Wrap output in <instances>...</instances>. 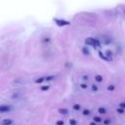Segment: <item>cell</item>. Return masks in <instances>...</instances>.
<instances>
[{"instance_id":"2e32d148","label":"cell","mask_w":125,"mask_h":125,"mask_svg":"<svg viewBox=\"0 0 125 125\" xmlns=\"http://www.w3.org/2000/svg\"><path fill=\"white\" fill-rule=\"evenodd\" d=\"M105 55H106L108 58H110V57L112 56V52H111L110 50H106V51H105Z\"/></svg>"},{"instance_id":"7402d4cb","label":"cell","mask_w":125,"mask_h":125,"mask_svg":"<svg viewBox=\"0 0 125 125\" xmlns=\"http://www.w3.org/2000/svg\"><path fill=\"white\" fill-rule=\"evenodd\" d=\"M63 124H64V122L62 120H58L56 122V125H63Z\"/></svg>"},{"instance_id":"d6986e66","label":"cell","mask_w":125,"mask_h":125,"mask_svg":"<svg viewBox=\"0 0 125 125\" xmlns=\"http://www.w3.org/2000/svg\"><path fill=\"white\" fill-rule=\"evenodd\" d=\"M54 75H52V76H47V77H45V80H47V81H50V80H53L54 79Z\"/></svg>"},{"instance_id":"5bb4252c","label":"cell","mask_w":125,"mask_h":125,"mask_svg":"<svg viewBox=\"0 0 125 125\" xmlns=\"http://www.w3.org/2000/svg\"><path fill=\"white\" fill-rule=\"evenodd\" d=\"M69 124L70 125H77V121L75 119L71 118V119H69Z\"/></svg>"},{"instance_id":"603a6c76","label":"cell","mask_w":125,"mask_h":125,"mask_svg":"<svg viewBox=\"0 0 125 125\" xmlns=\"http://www.w3.org/2000/svg\"><path fill=\"white\" fill-rule=\"evenodd\" d=\"M119 106L120 107H122V108H124L125 109V102H121L120 104H119Z\"/></svg>"},{"instance_id":"4316f807","label":"cell","mask_w":125,"mask_h":125,"mask_svg":"<svg viewBox=\"0 0 125 125\" xmlns=\"http://www.w3.org/2000/svg\"><path fill=\"white\" fill-rule=\"evenodd\" d=\"M2 125H3V124H2Z\"/></svg>"},{"instance_id":"277c9868","label":"cell","mask_w":125,"mask_h":125,"mask_svg":"<svg viewBox=\"0 0 125 125\" xmlns=\"http://www.w3.org/2000/svg\"><path fill=\"white\" fill-rule=\"evenodd\" d=\"M99 56H100V58L103 59L104 61H107V62H110V61H111V58H108L106 55H104L101 51H99Z\"/></svg>"},{"instance_id":"3957f363","label":"cell","mask_w":125,"mask_h":125,"mask_svg":"<svg viewBox=\"0 0 125 125\" xmlns=\"http://www.w3.org/2000/svg\"><path fill=\"white\" fill-rule=\"evenodd\" d=\"M11 109H12V106H10V105H7V104L0 105V112H8Z\"/></svg>"},{"instance_id":"7a4b0ae2","label":"cell","mask_w":125,"mask_h":125,"mask_svg":"<svg viewBox=\"0 0 125 125\" xmlns=\"http://www.w3.org/2000/svg\"><path fill=\"white\" fill-rule=\"evenodd\" d=\"M54 21L57 23V25H59V26H64V25H68L69 24V21L62 20V19H54Z\"/></svg>"},{"instance_id":"7c38bea8","label":"cell","mask_w":125,"mask_h":125,"mask_svg":"<svg viewBox=\"0 0 125 125\" xmlns=\"http://www.w3.org/2000/svg\"><path fill=\"white\" fill-rule=\"evenodd\" d=\"M73 109L74 110H80L81 109V106H80V104H73Z\"/></svg>"},{"instance_id":"8fae6325","label":"cell","mask_w":125,"mask_h":125,"mask_svg":"<svg viewBox=\"0 0 125 125\" xmlns=\"http://www.w3.org/2000/svg\"><path fill=\"white\" fill-rule=\"evenodd\" d=\"M82 53L84 54V55H86V56H88L90 53H89V51H88V49L86 48V47H83L82 48Z\"/></svg>"},{"instance_id":"d4e9b609","label":"cell","mask_w":125,"mask_h":125,"mask_svg":"<svg viewBox=\"0 0 125 125\" xmlns=\"http://www.w3.org/2000/svg\"><path fill=\"white\" fill-rule=\"evenodd\" d=\"M104 125H108V124L110 123V120H109V119H105V120L104 121Z\"/></svg>"},{"instance_id":"5b68a950","label":"cell","mask_w":125,"mask_h":125,"mask_svg":"<svg viewBox=\"0 0 125 125\" xmlns=\"http://www.w3.org/2000/svg\"><path fill=\"white\" fill-rule=\"evenodd\" d=\"M13 123V120L12 119H9V118H6L4 120H2V124L3 125H11Z\"/></svg>"},{"instance_id":"ffe728a7","label":"cell","mask_w":125,"mask_h":125,"mask_svg":"<svg viewBox=\"0 0 125 125\" xmlns=\"http://www.w3.org/2000/svg\"><path fill=\"white\" fill-rule=\"evenodd\" d=\"M91 88H92V90H93L94 92H97V91H98V86H97V85H95V84H94V85H92V87H91Z\"/></svg>"},{"instance_id":"ac0fdd59","label":"cell","mask_w":125,"mask_h":125,"mask_svg":"<svg viewBox=\"0 0 125 125\" xmlns=\"http://www.w3.org/2000/svg\"><path fill=\"white\" fill-rule=\"evenodd\" d=\"M81 78H82L83 80H85V81H87V80H88V78H89V76H88L87 74H83V75L81 76Z\"/></svg>"},{"instance_id":"8992f818","label":"cell","mask_w":125,"mask_h":125,"mask_svg":"<svg viewBox=\"0 0 125 125\" xmlns=\"http://www.w3.org/2000/svg\"><path fill=\"white\" fill-rule=\"evenodd\" d=\"M58 111H59V113L63 114V115H65V114H67V113H68V110H67L66 108H59V109H58Z\"/></svg>"},{"instance_id":"44dd1931","label":"cell","mask_w":125,"mask_h":125,"mask_svg":"<svg viewBox=\"0 0 125 125\" xmlns=\"http://www.w3.org/2000/svg\"><path fill=\"white\" fill-rule=\"evenodd\" d=\"M117 112H118V113H123V112H124V108H122V107L119 106V107L117 108Z\"/></svg>"},{"instance_id":"484cf974","label":"cell","mask_w":125,"mask_h":125,"mask_svg":"<svg viewBox=\"0 0 125 125\" xmlns=\"http://www.w3.org/2000/svg\"><path fill=\"white\" fill-rule=\"evenodd\" d=\"M90 125H97V122L93 121V122H90Z\"/></svg>"},{"instance_id":"30bf717a","label":"cell","mask_w":125,"mask_h":125,"mask_svg":"<svg viewBox=\"0 0 125 125\" xmlns=\"http://www.w3.org/2000/svg\"><path fill=\"white\" fill-rule=\"evenodd\" d=\"M95 80L97 82H102L103 81V76L102 75H96L95 76Z\"/></svg>"},{"instance_id":"e0dca14e","label":"cell","mask_w":125,"mask_h":125,"mask_svg":"<svg viewBox=\"0 0 125 125\" xmlns=\"http://www.w3.org/2000/svg\"><path fill=\"white\" fill-rule=\"evenodd\" d=\"M114 89H115V86L114 85H108L107 86V90L108 91H113Z\"/></svg>"},{"instance_id":"ba28073f","label":"cell","mask_w":125,"mask_h":125,"mask_svg":"<svg viewBox=\"0 0 125 125\" xmlns=\"http://www.w3.org/2000/svg\"><path fill=\"white\" fill-rule=\"evenodd\" d=\"M98 112L101 113V114H104V113H106V109L104 107H99L98 108Z\"/></svg>"},{"instance_id":"6da1fadb","label":"cell","mask_w":125,"mask_h":125,"mask_svg":"<svg viewBox=\"0 0 125 125\" xmlns=\"http://www.w3.org/2000/svg\"><path fill=\"white\" fill-rule=\"evenodd\" d=\"M85 44L86 45H90L94 48H97V47H101V43H100V40L96 39V38H93V37H88L85 39Z\"/></svg>"},{"instance_id":"9c48e42d","label":"cell","mask_w":125,"mask_h":125,"mask_svg":"<svg viewBox=\"0 0 125 125\" xmlns=\"http://www.w3.org/2000/svg\"><path fill=\"white\" fill-rule=\"evenodd\" d=\"M90 109H88V108H85V109H83L82 110V114L83 115H85V116H88V115H90Z\"/></svg>"},{"instance_id":"cb8c5ba5","label":"cell","mask_w":125,"mask_h":125,"mask_svg":"<svg viewBox=\"0 0 125 125\" xmlns=\"http://www.w3.org/2000/svg\"><path fill=\"white\" fill-rule=\"evenodd\" d=\"M80 87H81L82 89H87V85H86L85 83H82V84H80Z\"/></svg>"},{"instance_id":"9a60e30c","label":"cell","mask_w":125,"mask_h":125,"mask_svg":"<svg viewBox=\"0 0 125 125\" xmlns=\"http://www.w3.org/2000/svg\"><path fill=\"white\" fill-rule=\"evenodd\" d=\"M40 89H41L42 91H47V90L50 89V86H49V85H45V86H42Z\"/></svg>"},{"instance_id":"4fadbf2b","label":"cell","mask_w":125,"mask_h":125,"mask_svg":"<svg viewBox=\"0 0 125 125\" xmlns=\"http://www.w3.org/2000/svg\"><path fill=\"white\" fill-rule=\"evenodd\" d=\"M93 119H94V121H95V122H97V123H100V122L102 121V118H101L100 116H94V118H93Z\"/></svg>"},{"instance_id":"52a82bcc","label":"cell","mask_w":125,"mask_h":125,"mask_svg":"<svg viewBox=\"0 0 125 125\" xmlns=\"http://www.w3.org/2000/svg\"><path fill=\"white\" fill-rule=\"evenodd\" d=\"M34 81H35V83H36V84H40V83H42V82H44V81H45V77H39V78L35 79Z\"/></svg>"}]
</instances>
